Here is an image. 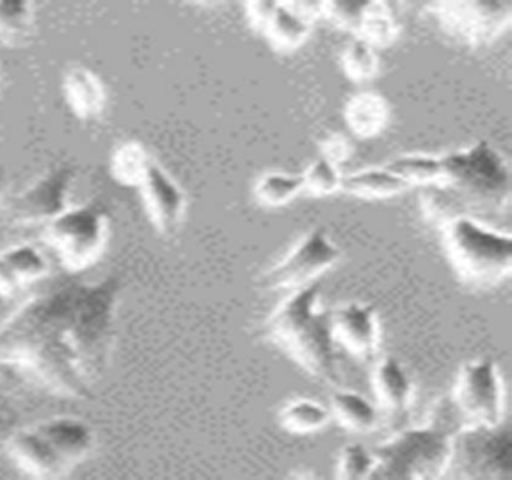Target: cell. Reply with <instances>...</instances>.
<instances>
[{
	"instance_id": "e0dca14e",
	"label": "cell",
	"mask_w": 512,
	"mask_h": 480,
	"mask_svg": "<svg viewBox=\"0 0 512 480\" xmlns=\"http://www.w3.org/2000/svg\"><path fill=\"white\" fill-rule=\"evenodd\" d=\"M317 17L320 2H277L263 35L277 50H295L307 41Z\"/></svg>"
},
{
	"instance_id": "484cf974",
	"label": "cell",
	"mask_w": 512,
	"mask_h": 480,
	"mask_svg": "<svg viewBox=\"0 0 512 480\" xmlns=\"http://www.w3.org/2000/svg\"><path fill=\"white\" fill-rule=\"evenodd\" d=\"M35 5L28 0H0V41L17 44L31 33Z\"/></svg>"
},
{
	"instance_id": "7a4b0ae2",
	"label": "cell",
	"mask_w": 512,
	"mask_h": 480,
	"mask_svg": "<svg viewBox=\"0 0 512 480\" xmlns=\"http://www.w3.org/2000/svg\"><path fill=\"white\" fill-rule=\"evenodd\" d=\"M511 201V170L488 141L440 155V177L422 186L424 215L437 227L457 216L499 215Z\"/></svg>"
},
{
	"instance_id": "f1b7e54d",
	"label": "cell",
	"mask_w": 512,
	"mask_h": 480,
	"mask_svg": "<svg viewBox=\"0 0 512 480\" xmlns=\"http://www.w3.org/2000/svg\"><path fill=\"white\" fill-rule=\"evenodd\" d=\"M376 458L373 449L361 443H350L340 452L337 464V477L343 480L370 479Z\"/></svg>"
},
{
	"instance_id": "44dd1931",
	"label": "cell",
	"mask_w": 512,
	"mask_h": 480,
	"mask_svg": "<svg viewBox=\"0 0 512 480\" xmlns=\"http://www.w3.org/2000/svg\"><path fill=\"white\" fill-rule=\"evenodd\" d=\"M410 186L392 171L383 167H370L343 176L341 191L359 198H391L403 194Z\"/></svg>"
},
{
	"instance_id": "836d02e7",
	"label": "cell",
	"mask_w": 512,
	"mask_h": 480,
	"mask_svg": "<svg viewBox=\"0 0 512 480\" xmlns=\"http://www.w3.org/2000/svg\"><path fill=\"white\" fill-rule=\"evenodd\" d=\"M4 185H5L4 176H2V174H0V200H2V192H4Z\"/></svg>"
},
{
	"instance_id": "d6986e66",
	"label": "cell",
	"mask_w": 512,
	"mask_h": 480,
	"mask_svg": "<svg viewBox=\"0 0 512 480\" xmlns=\"http://www.w3.org/2000/svg\"><path fill=\"white\" fill-rule=\"evenodd\" d=\"M344 119L356 137H376L388 123V102L376 92L356 93L347 101Z\"/></svg>"
},
{
	"instance_id": "ffe728a7",
	"label": "cell",
	"mask_w": 512,
	"mask_h": 480,
	"mask_svg": "<svg viewBox=\"0 0 512 480\" xmlns=\"http://www.w3.org/2000/svg\"><path fill=\"white\" fill-rule=\"evenodd\" d=\"M331 416L349 431L370 432L379 423V407L361 393L338 386L332 393Z\"/></svg>"
},
{
	"instance_id": "9c48e42d",
	"label": "cell",
	"mask_w": 512,
	"mask_h": 480,
	"mask_svg": "<svg viewBox=\"0 0 512 480\" xmlns=\"http://www.w3.org/2000/svg\"><path fill=\"white\" fill-rule=\"evenodd\" d=\"M463 426H496L505 416L502 375L490 357L461 366L449 395Z\"/></svg>"
},
{
	"instance_id": "2e32d148",
	"label": "cell",
	"mask_w": 512,
	"mask_h": 480,
	"mask_svg": "<svg viewBox=\"0 0 512 480\" xmlns=\"http://www.w3.org/2000/svg\"><path fill=\"white\" fill-rule=\"evenodd\" d=\"M50 272L49 260L34 243H17L0 249V296H16L40 282Z\"/></svg>"
},
{
	"instance_id": "3957f363",
	"label": "cell",
	"mask_w": 512,
	"mask_h": 480,
	"mask_svg": "<svg viewBox=\"0 0 512 480\" xmlns=\"http://www.w3.org/2000/svg\"><path fill=\"white\" fill-rule=\"evenodd\" d=\"M320 297L319 282L292 290L269 315L263 333L308 374L338 387L341 377L331 311L322 308Z\"/></svg>"
},
{
	"instance_id": "9a60e30c",
	"label": "cell",
	"mask_w": 512,
	"mask_h": 480,
	"mask_svg": "<svg viewBox=\"0 0 512 480\" xmlns=\"http://www.w3.org/2000/svg\"><path fill=\"white\" fill-rule=\"evenodd\" d=\"M373 387L379 408L388 417L389 425L395 431L404 428L412 407L413 383L400 360L392 356L380 359L374 368Z\"/></svg>"
},
{
	"instance_id": "8fae6325",
	"label": "cell",
	"mask_w": 512,
	"mask_h": 480,
	"mask_svg": "<svg viewBox=\"0 0 512 480\" xmlns=\"http://www.w3.org/2000/svg\"><path fill=\"white\" fill-rule=\"evenodd\" d=\"M76 179L74 165L68 162L52 165L11 198L8 218L19 227H44L70 206Z\"/></svg>"
},
{
	"instance_id": "4dcf8cb0",
	"label": "cell",
	"mask_w": 512,
	"mask_h": 480,
	"mask_svg": "<svg viewBox=\"0 0 512 480\" xmlns=\"http://www.w3.org/2000/svg\"><path fill=\"white\" fill-rule=\"evenodd\" d=\"M322 158L328 159L332 164L340 167L343 162L349 161L353 153V144L347 135L332 134L320 144Z\"/></svg>"
},
{
	"instance_id": "277c9868",
	"label": "cell",
	"mask_w": 512,
	"mask_h": 480,
	"mask_svg": "<svg viewBox=\"0 0 512 480\" xmlns=\"http://www.w3.org/2000/svg\"><path fill=\"white\" fill-rule=\"evenodd\" d=\"M463 428L449 396L431 408L427 423L397 429L389 440L374 447L376 458L370 479L437 480L445 477L452 435Z\"/></svg>"
},
{
	"instance_id": "5b68a950",
	"label": "cell",
	"mask_w": 512,
	"mask_h": 480,
	"mask_svg": "<svg viewBox=\"0 0 512 480\" xmlns=\"http://www.w3.org/2000/svg\"><path fill=\"white\" fill-rule=\"evenodd\" d=\"M95 431L86 420L55 416L17 426L4 450L17 470L38 480L68 476L92 455Z\"/></svg>"
},
{
	"instance_id": "7c38bea8",
	"label": "cell",
	"mask_w": 512,
	"mask_h": 480,
	"mask_svg": "<svg viewBox=\"0 0 512 480\" xmlns=\"http://www.w3.org/2000/svg\"><path fill=\"white\" fill-rule=\"evenodd\" d=\"M428 9L449 35L473 47L490 44L512 21L511 2H436Z\"/></svg>"
},
{
	"instance_id": "ba28073f",
	"label": "cell",
	"mask_w": 512,
	"mask_h": 480,
	"mask_svg": "<svg viewBox=\"0 0 512 480\" xmlns=\"http://www.w3.org/2000/svg\"><path fill=\"white\" fill-rule=\"evenodd\" d=\"M512 474V440L503 423L463 426L452 435L445 477L458 480L509 479Z\"/></svg>"
},
{
	"instance_id": "6da1fadb",
	"label": "cell",
	"mask_w": 512,
	"mask_h": 480,
	"mask_svg": "<svg viewBox=\"0 0 512 480\" xmlns=\"http://www.w3.org/2000/svg\"><path fill=\"white\" fill-rule=\"evenodd\" d=\"M121 294L109 275L29 297L0 321V375L59 398H94L112 363Z\"/></svg>"
},
{
	"instance_id": "f546056e",
	"label": "cell",
	"mask_w": 512,
	"mask_h": 480,
	"mask_svg": "<svg viewBox=\"0 0 512 480\" xmlns=\"http://www.w3.org/2000/svg\"><path fill=\"white\" fill-rule=\"evenodd\" d=\"M365 3L320 2V17L331 21L334 26L356 35Z\"/></svg>"
},
{
	"instance_id": "ac0fdd59",
	"label": "cell",
	"mask_w": 512,
	"mask_h": 480,
	"mask_svg": "<svg viewBox=\"0 0 512 480\" xmlns=\"http://www.w3.org/2000/svg\"><path fill=\"white\" fill-rule=\"evenodd\" d=\"M62 93L73 116L82 122H94L106 110V86L100 75L88 66L74 65L65 71Z\"/></svg>"
},
{
	"instance_id": "d4e9b609",
	"label": "cell",
	"mask_w": 512,
	"mask_h": 480,
	"mask_svg": "<svg viewBox=\"0 0 512 480\" xmlns=\"http://www.w3.org/2000/svg\"><path fill=\"white\" fill-rule=\"evenodd\" d=\"M385 167L412 186L433 185L440 177V155L410 153L391 159Z\"/></svg>"
},
{
	"instance_id": "4fadbf2b",
	"label": "cell",
	"mask_w": 512,
	"mask_h": 480,
	"mask_svg": "<svg viewBox=\"0 0 512 480\" xmlns=\"http://www.w3.org/2000/svg\"><path fill=\"white\" fill-rule=\"evenodd\" d=\"M131 189H136L139 194L152 228L160 236H175L187 213V195L175 177L152 153L143 164Z\"/></svg>"
},
{
	"instance_id": "8992f818",
	"label": "cell",
	"mask_w": 512,
	"mask_h": 480,
	"mask_svg": "<svg viewBox=\"0 0 512 480\" xmlns=\"http://www.w3.org/2000/svg\"><path fill=\"white\" fill-rule=\"evenodd\" d=\"M440 231L449 263L464 284L493 287L511 275V234L473 216L452 218Z\"/></svg>"
},
{
	"instance_id": "83f0119b",
	"label": "cell",
	"mask_w": 512,
	"mask_h": 480,
	"mask_svg": "<svg viewBox=\"0 0 512 480\" xmlns=\"http://www.w3.org/2000/svg\"><path fill=\"white\" fill-rule=\"evenodd\" d=\"M301 176L302 182H304V191L316 195V197L335 194V192L341 191V186H343V174H341L340 168L322 156L311 162Z\"/></svg>"
},
{
	"instance_id": "30bf717a",
	"label": "cell",
	"mask_w": 512,
	"mask_h": 480,
	"mask_svg": "<svg viewBox=\"0 0 512 480\" xmlns=\"http://www.w3.org/2000/svg\"><path fill=\"white\" fill-rule=\"evenodd\" d=\"M341 255V249L323 228H313L278 263L263 273L260 287L280 291L313 284L341 260Z\"/></svg>"
},
{
	"instance_id": "cb8c5ba5",
	"label": "cell",
	"mask_w": 512,
	"mask_h": 480,
	"mask_svg": "<svg viewBox=\"0 0 512 480\" xmlns=\"http://www.w3.org/2000/svg\"><path fill=\"white\" fill-rule=\"evenodd\" d=\"M304 192L301 174H287L269 171L263 174L254 186V197L262 206L283 207Z\"/></svg>"
},
{
	"instance_id": "7402d4cb",
	"label": "cell",
	"mask_w": 512,
	"mask_h": 480,
	"mask_svg": "<svg viewBox=\"0 0 512 480\" xmlns=\"http://www.w3.org/2000/svg\"><path fill=\"white\" fill-rule=\"evenodd\" d=\"M400 32L397 14L391 3L365 2L361 23L355 36L374 48L389 47Z\"/></svg>"
},
{
	"instance_id": "52a82bcc",
	"label": "cell",
	"mask_w": 512,
	"mask_h": 480,
	"mask_svg": "<svg viewBox=\"0 0 512 480\" xmlns=\"http://www.w3.org/2000/svg\"><path fill=\"white\" fill-rule=\"evenodd\" d=\"M43 239L67 272L83 273L106 252L110 239V215L100 201L70 204L44 225Z\"/></svg>"
},
{
	"instance_id": "603a6c76",
	"label": "cell",
	"mask_w": 512,
	"mask_h": 480,
	"mask_svg": "<svg viewBox=\"0 0 512 480\" xmlns=\"http://www.w3.org/2000/svg\"><path fill=\"white\" fill-rule=\"evenodd\" d=\"M280 422L292 434H314L331 422V410L313 399H295L281 410Z\"/></svg>"
},
{
	"instance_id": "4316f807",
	"label": "cell",
	"mask_w": 512,
	"mask_h": 480,
	"mask_svg": "<svg viewBox=\"0 0 512 480\" xmlns=\"http://www.w3.org/2000/svg\"><path fill=\"white\" fill-rule=\"evenodd\" d=\"M341 65L344 74L356 83H364L376 77L379 71V59L376 48L371 47L364 39L353 36L352 41L344 47L341 54Z\"/></svg>"
},
{
	"instance_id": "1f68e13d",
	"label": "cell",
	"mask_w": 512,
	"mask_h": 480,
	"mask_svg": "<svg viewBox=\"0 0 512 480\" xmlns=\"http://www.w3.org/2000/svg\"><path fill=\"white\" fill-rule=\"evenodd\" d=\"M275 3L266 2V0H256V2L247 3V18L250 26L257 32H265L269 20H271L272 12H274Z\"/></svg>"
},
{
	"instance_id": "5bb4252c",
	"label": "cell",
	"mask_w": 512,
	"mask_h": 480,
	"mask_svg": "<svg viewBox=\"0 0 512 480\" xmlns=\"http://www.w3.org/2000/svg\"><path fill=\"white\" fill-rule=\"evenodd\" d=\"M335 344L359 362H374L380 344L377 311L370 303L347 302L331 311Z\"/></svg>"
},
{
	"instance_id": "d6a6232c",
	"label": "cell",
	"mask_w": 512,
	"mask_h": 480,
	"mask_svg": "<svg viewBox=\"0 0 512 480\" xmlns=\"http://www.w3.org/2000/svg\"><path fill=\"white\" fill-rule=\"evenodd\" d=\"M16 428L17 423L16 420L13 419V416L5 413V411L0 408V447H2V449H4L8 438L11 437V434H13Z\"/></svg>"
}]
</instances>
